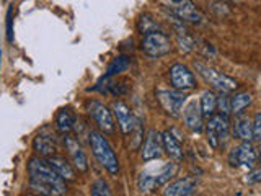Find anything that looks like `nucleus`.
Here are the masks:
<instances>
[{
	"mask_svg": "<svg viewBox=\"0 0 261 196\" xmlns=\"http://www.w3.org/2000/svg\"><path fill=\"white\" fill-rule=\"evenodd\" d=\"M253 102V96L248 92H240V93H235L233 96H230V111L235 116L242 114L245 110L248 108Z\"/></svg>",
	"mask_w": 261,
	"mask_h": 196,
	"instance_id": "obj_20",
	"label": "nucleus"
},
{
	"mask_svg": "<svg viewBox=\"0 0 261 196\" xmlns=\"http://www.w3.org/2000/svg\"><path fill=\"white\" fill-rule=\"evenodd\" d=\"M141 49L149 57H162L171 53L173 44H171V39L163 31H155V33H149V35H144Z\"/></svg>",
	"mask_w": 261,
	"mask_h": 196,
	"instance_id": "obj_4",
	"label": "nucleus"
},
{
	"mask_svg": "<svg viewBox=\"0 0 261 196\" xmlns=\"http://www.w3.org/2000/svg\"><path fill=\"white\" fill-rule=\"evenodd\" d=\"M167 5L170 8V12L181 21L202 23V20H204L202 12L191 2V0H171V2H168Z\"/></svg>",
	"mask_w": 261,
	"mask_h": 196,
	"instance_id": "obj_6",
	"label": "nucleus"
},
{
	"mask_svg": "<svg viewBox=\"0 0 261 196\" xmlns=\"http://www.w3.org/2000/svg\"><path fill=\"white\" fill-rule=\"evenodd\" d=\"M33 147H35V151L41 157H46V159L53 157L57 152V139L54 137V134H46V129H44L35 137Z\"/></svg>",
	"mask_w": 261,
	"mask_h": 196,
	"instance_id": "obj_15",
	"label": "nucleus"
},
{
	"mask_svg": "<svg viewBox=\"0 0 261 196\" xmlns=\"http://www.w3.org/2000/svg\"><path fill=\"white\" fill-rule=\"evenodd\" d=\"M175 174H176V163H173V162L165 163V165H163V167L160 168L159 174L155 175V188H159V186H162V185H165Z\"/></svg>",
	"mask_w": 261,
	"mask_h": 196,
	"instance_id": "obj_24",
	"label": "nucleus"
},
{
	"mask_svg": "<svg viewBox=\"0 0 261 196\" xmlns=\"http://www.w3.org/2000/svg\"><path fill=\"white\" fill-rule=\"evenodd\" d=\"M253 141L261 142V111H258L253 118Z\"/></svg>",
	"mask_w": 261,
	"mask_h": 196,
	"instance_id": "obj_29",
	"label": "nucleus"
},
{
	"mask_svg": "<svg viewBox=\"0 0 261 196\" xmlns=\"http://www.w3.org/2000/svg\"><path fill=\"white\" fill-rule=\"evenodd\" d=\"M113 111H114V116H116V119H118L121 133L126 134V136L133 133L134 125H136V118L133 116V113H130L129 106L124 102H114Z\"/></svg>",
	"mask_w": 261,
	"mask_h": 196,
	"instance_id": "obj_14",
	"label": "nucleus"
},
{
	"mask_svg": "<svg viewBox=\"0 0 261 196\" xmlns=\"http://www.w3.org/2000/svg\"><path fill=\"white\" fill-rule=\"evenodd\" d=\"M90 196H113L110 185L103 178H96L90 186Z\"/></svg>",
	"mask_w": 261,
	"mask_h": 196,
	"instance_id": "obj_26",
	"label": "nucleus"
},
{
	"mask_svg": "<svg viewBox=\"0 0 261 196\" xmlns=\"http://www.w3.org/2000/svg\"><path fill=\"white\" fill-rule=\"evenodd\" d=\"M28 196H38V194H28Z\"/></svg>",
	"mask_w": 261,
	"mask_h": 196,
	"instance_id": "obj_35",
	"label": "nucleus"
},
{
	"mask_svg": "<svg viewBox=\"0 0 261 196\" xmlns=\"http://www.w3.org/2000/svg\"><path fill=\"white\" fill-rule=\"evenodd\" d=\"M217 110L220 114H227V116L232 113L230 111V98H228L227 93H224V92H220V96L217 98Z\"/></svg>",
	"mask_w": 261,
	"mask_h": 196,
	"instance_id": "obj_28",
	"label": "nucleus"
},
{
	"mask_svg": "<svg viewBox=\"0 0 261 196\" xmlns=\"http://www.w3.org/2000/svg\"><path fill=\"white\" fill-rule=\"evenodd\" d=\"M4 2H7V0H4Z\"/></svg>",
	"mask_w": 261,
	"mask_h": 196,
	"instance_id": "obj_36",
	"label": "nucleus"
},
{
	"mask_svg": "<svg viewBox=\"0 0 261 196\" xmlns=\"http://www.w3.org/2000/svg\"><path fill=\"white\" fill-rule=\"evenodd\" d=\"M258 162V154L256 149L251 145V142H242L240 145L233 147L228 154V163L232 167H248L253 168L255 163Z\"/></svg>",
	"mask_w": 261,
	"mask_h": 196,
	"instance_id": "obj_8",
	"label": "nucleus"
},
{
	"mask_svg": "<svg viewBox=\"0 0 261 196\" xmlns=\"http://www.w3.org/2000/svg\"><path fill=\"white\" fill-rule=\"evenodd\" d=\"M162 142H163V151L168 154L170 159H173L176 162L183 160V147L179 144V139L175 137L171 131L162 133Z\"/></svg>",
	"mask_w": 261,
	"mask_h": 196,
	"instance_id": "obj_17",
	"label": "nucleus"
},
{
	"mask_svg": "<svg viewBox=\"0 0 261 196\" xmlns=\"http://www.w3.org/2000/svg\"><path fill=\"white\" fill-rule=\"evenodd\" d=\"M0 59H2V51H0Z\"/></svg>",
	"mask_w": 261,
	"mask_h": 196,
	"instance_id": "obj_34",
	"label": "nucleus"
},
{
	"mask_svg": "<svg viewBox=\"0 0 261 196\" xmlns=\"http://www.w3.org/2000/svg\"><path fill=\"white\" fill-rule=\"evenodd\" d=\"M127 67H129V59H127V56H116V57H114V59L108 64V69H106L105 77H113V76H116V74H121V72L127 70Z\"/></svg>",
	"mask_w": 261,
	"mask_h": 196,
	"instance_id": "obj_22",
	"label": "nucleus"
},
{
	"mask_svg": "<svg viewBox=\"0 0 261 196\" xmlns=\"http://www.w3.org/2000/svg\"><path fill=\"white\" fill-rule=\"evenodd\" d=\"M157 100L167 114H170L171 118H178L186 102V95L179 90H160L157 92Z\"/></svg>",
	"mask_w": 261,
	"mask_h": 196,
	"instance_id": "obj_7",
	"label": "nucleus"
},
{
	"mask_svg": "<svg viewBox=\"0 0 261 196\" xmlns=\"http://www.w3.org/2000/svg\"><path fill=\"white\" fill-rule=\"evenodd\" d=\"M256 154H258V160H261V142H259L258 149H256Z\"/></svg>",
	"mask_w": 261,
	"mask_h": 196,
	"instance_id": "obj_33",
	"label": "nucleus"
},
{
	"mask_svg": "<svg viewBox=\"0 0 261 196\" xmlns=\"http://www.w3.org/2000/svg\"><path fill=\"white\" fill-rule=\"evenodd\" d=\"M73 125H75V116H73V113L69 110V108H64L57 113L56 116V126H57V131L62 134H69L70 131L73 129Z\"/></svg>",
	"mask_w": 261,
	"mask_h": 196,
	"instance_id": "obj_19",
	"label": "nucleus"
},
{
	"mask_svg": "<svg viewBox=\"0 0 261 196\" xmlns=\"http://www.w3.org/2000/svg\"><path fill=\"white\" fill-rule=\"evenodd\" d=\"M130 136H134V144H133V149H137L139 144L142 141V126H141V121L136 119V125H134V129Z\"/></svg>",
	"mask_w": 261,
	"mask_h": 196,
	"instance_id": "obj_30",
	"label": "nucleus"
},
{
	"mask_svg": "<svg viewBox=\"0 0 261 196\" xmlns=\"http://www.w3.org/2000/svg\"><path fill=\"white\" fill-rule=\"evenodd\" d=\"M204 116L201 113V106L199 103L193 100L190 102L183 110V121L188 129H191L193 133H201V131L204 129Z\"/></svg>",
	"mask_w": 261,
	"mask_h": 196,
	"instance_id": "obj_12",
	"label": "nucleus"
},
{
	"mask_svg": "<svg viewBox=\"0 0 261 196\" xmlns=\"http://www.w3.org/2000/svg\"><path fill=\"white\" fill-rule=\"evenodd\" d=\"M170 82L175 90L185 92V90H193L196 87L194 74L183 64H173L170 67Z\"/></svg>",
	"mask_w": 261,
	"mask_h": 196,
	"instance_id": "obj_9",
	"label": "nucleus"
},
{
	"mask_svg": "<svg viewBox=\"0 0 261 196\" xmlns=\"http://www.w3.org/2000/svg\"><path fill=\"white\" fill-rule=\"evenodd\" d=\"M137 188L139 191L149 193L155 188V175H152L150 172H142L137 178Z\"/></svg>",
	"mask_w": 261,
	"mask_h": 196,
	"instance_id": "obj_25",
	"label": "nucleus"
},
{
	"mask_svg": "<svg viewBox=\"0 0 261 196\" xmlns=\"http://www.w3.org/2000/svg\"><path fill=\"white\" fill-rule=\"evenodd\" d=\"M233 134L242 139L243 142H251L253 141V122L250 121L248 116H239L235 118L233 122Z\"/></svg>",
	"mask_w": 261,
	"mask_h": 196,
	"instance_id": "obj_18",
	"label": "nucleus"
},
{
	"mask_svg": "<svg viewBox=\"0 0 261 196\" xmlns=\"http://www.w3.org/2000/svg\"><path fill=\"white\" fill-rule=\"evenodd\" d=\"M198 185V178L194 177H183L171 182L163 190V196H190Z\"/></svg>",
	"mask_w": 261,
	"mask_h": 196,
	"instance_id": "obj_13",
	"label": "nucleus"
},
{
	"mask_svg": "<svg viewBox=\"0 0 261 196\" xmlns=\"http://www.w3.org/2000/svg\"><path fill=\"white\" fill-rule=\"evenodd\" d=\"M163 152V142H162V134L157 133L155 129H150L147 133L145 142L142 145V159L145 162H150L155 159H160Z\"/></svg>",
	"mask_w": 261,
	"mask_h": 196,
	"instance_id": "obj_11",
	"label": "nucleus"
},
{
	"mask_svg": "<svg viewBox=\"0 0 261 196\" xmlns=\"http://www.w3.org/2000/svg\"><path fill=\"white\" fill-rule=\"evenodd\" d=\"M88 137H90L92 152L95 155V159L100 162V165L108 170L111 175H118L119 162H118L116 154L113 151V147L108 142V139L105 137V134L100 133V131H90Z\"/></svg>",
	"mask_w": 261,
	"mask_h": 196,
	"instance_id": "obj_2",
	"label": "nucleus"
},
{
	"mask_svg": "<svg viewBox=\"0 0 261 196\" xmlns=\"http://www.w3.org/2000/svg\"><path fill=\"white\" fill-rule=\"evenodd\" d=\"M247 183L248 185H255V183H261V167L253 168L250 174L247 175Z\"/></svg>",
	"mask_w": 261,
	"mask_h": 196,
	"instance_id": "obj_32",
	"label": "nucleus"
},
{
	"mask_svg": "<svg viewBox=\"0 0 261 196\" xmlns=\"http://www.w3.org/2000/svg\"><path fill=\"white\" fill-rule=\"evenodd\" d=\"M64 144H65V149H67V154L70 157V163L73 165V168L79 170L80 174H85V172H88L87 154H85L84 149H82V145L79 144L77 139H73L70 136H65L64 137Z\"/></svg>",
	"mask_w": 261,
	"mask_h": 196,
	"instance_id": "obj_10",
	"label": "nucleus"
},
{
	"mask_svg": "<svg viewBox=\"0 0 261 196\" xmlns=\"http://www.w3.org/2000/svg\"><path fill=\"white\" fill-rule=\"evenodd\" d=\"M176 39H178V46H179V51L181 53H190L196 47L194 46V41L186 35L185 31H179L176 35Z\"/></svg>",
	"mask_w": 261,
	"mask_h": 196,
	"instance_id": "obj_27",
	"label": "nucleus"
},
{
	"mask_svg": "<svg viewBox=\"0 0 261 196\" xmlns=\"http://www.w3.org/2000/svg\"><path fill=\"white\" fill-rule=\"evenodd\" d=\"M46 160L59 174L62 180H65V182H75V168L65 157H62V155H53V157H47Z\"/></svg>",
	"mask_w": 261,
	"mask_h": 196,
	"instance_id": "obj_16",
	"label": "nucleus"
},
{
	"mask_svg": "<svg viewBox=\"0 0 261 196\" xmlns=\"http://www.w3.org/2000/svg\"><path fill=\"white\" fill-rule=\"evenodd\" d=\"M87 113L95 119V122L98 125L105 134H111L114 131V119H113V113L110 111L108 106H105L103 103L96 102V100H88L87 105Z\"/></svg>",
	"mask_w": 261,
	"mask_h": 196,
	"instance_id": "obj_5",
	"label": "nucleus"
},
{
	"mask_svg": "<svg viewBox=\"0 0 261 196\" xmlns=\"http://www.w3.org/2000/svg\"><path fill=\"white\" fill-rule=\"evenodd\" d=\"M194 69L198 70L199 76L207 82L209 85H212L214 88H217L219 92L224 93H230L237 88V80H233L232 77L225 76V74L219 72L217 69L211 67V65L204 64V62H194Z\"/></svg>",
	"mask_w": 261,
	"mask_h": 196,
	"instance_id": "obj_3",
	"label": "nucleus"
},
{
	"mask_svg": "<svg viewBox=\"0 0 261 196\" xmlns=\"http://www.w3.org/2000/svg\"><path fill=\"white\" fill-rule=\"evenodd\" d=\"M12 12L13 8L10 7L7 12V39L8 43H13V18H12Z\"/></svg>",
	"mask_w": 261,
	"mask_h": 196,
	"instance_id": "obj_31",
	"label": "nucleus"
},
{
	"mask_svg": "<svg viewBox=\"0 0 261 196\" xmlns=\"http://www.w3.org/2000/svg\"><path fill=\"white\" fill-rule=\"evenodd\" d=\"M30 188L38 196H62L67 191L65 180L49 165L46 159L33 157L28 162Z\"/></svg>",
	"mask_w": 261,
	"mask_h": 196,
	"instance_id": "obj_1",
	"label": "nucleus"
},
{
	"mask_svg": "<svg viewBox=\"0 0 261 196\" xmlns=\"http://www.w3.org/2000/svg\"><path fill=\"white\" fill-rule=\"evenodd\" d=\"M199 106H201V113L204 118H211L212 114H216L217 96L214 95V92H204L199 100Z\"/></svg>",
	"mask_w": 261,
	"mask_h": 196,
	"instance_id": "obj_21",
	"label": "nucleus"
},
{
	"mask_svg": "<svg viewBox=\"0 0 261 196\" xmlns=\"http://www.w3.org/2000/svg\"><path fill=\"white\" fill-rule=\"evenodd\" d=\"M137 30L142 33V35H149V33H155V31H162L160 24L152 18V15L144 13L137 21Z\"/></svg>",
	"mask_w": 261,
	"mask_h": 196,
	"instance_id": "obj_23",
	"label": "nucleus"
}]
</instances>
